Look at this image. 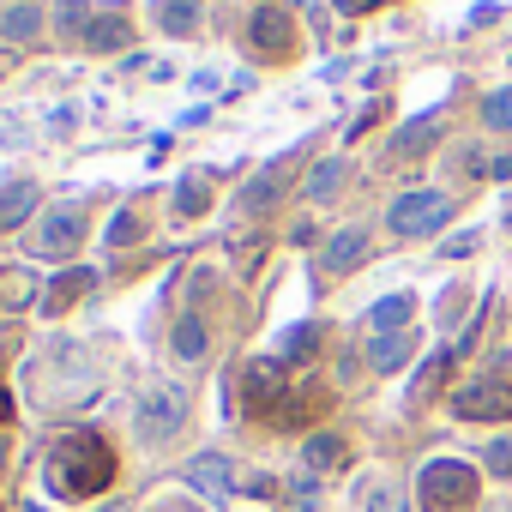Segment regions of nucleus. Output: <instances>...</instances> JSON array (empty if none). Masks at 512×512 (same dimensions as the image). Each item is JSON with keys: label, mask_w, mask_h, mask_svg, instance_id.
<instances>
[{"label": "nucleus", "mask_w": 512, "mask_h": 512, "mask_svg": "<svg viewBox=\"0 0 512 512\" xmlns=\"http://www.w3.org/2000/svg\"><path fill=\"white\" fill-rule=\"evenodd\" d=\"M241 386H247V410H272L284 398V362H253Z\"/></svg>", "instance_id": "8"}, {"label": "nucleus", "mask_w": 512, "mask_h": 512, "mask_svg": "<svg viewBox=\"0 0 512 512\" xmlns=\"http://www.w3.org/2000/svg\"><path fill=\"white\" fill-rule=\"evenodd\" d=\"M416 500H422V512H470L476 506V464L428 458L416 476Z\"/></svg>", "instance_id": "2"}, {"label": "nucleus", "mask_w": 512, "mask_h": 512, "mask_svg": "<svg viewBox=\"0 0 512 512\" xmlns=\"http://www.w3.org/2000/svg\"><path fill=\"white\" fill-rule=\"evenodd\" d=\"M7 416H13V398H7V392H0V422H7Z\"/></svg>", "instance_id": "30"}, {"label": "nucleus", "mask_w": 512, "mask_h": 512, "mask_svg": "<svg viewBox=\"0 0 512 512\" xmlns=\"http://www.w3.org/2000/svg\"><path fill=\"white\" fill-rule=\"evenodd\" d=\"M446 217H452V199H446V193H434V187H416V193L392 199V211H386L392 235H428V229H440Z\"/></svg>", "instance_id": "4"}, {"label": "nucleus", "mask_w": 512, "mask_h": 512, "mask_svg": "<svg viewBox=\"0 0 512 512\" xmlns=\"http://www.w3.org/2000/svg\"><path fill=\"white\" fill-rule=\"evenodd\" d=\"M302 464H308L314 476H320V470H338V464H344V440H338V434H308Z\"/></svg>", "instance_id": "18"}, {"label": "nucleus", "mask_w": 512, "mask_h": 512, "mask_svg": "<svg viewBox=\"0 0 512 512\" xmlns=\"http://www.w3.org/2000/svg\"><path fill=\"white\" fill-rule=\"evenodd\" d=\"M452 410L464 416V422H506L512 416V380L494 368V374H476L470 386H458L452 392Z\"/></svg>", "instance_id": "3"}, {"label": "nucleus", "mask_w": 512, "mask_h": 512, "mask_svg": "<svg viewBox=\"0 0 512 512\" xmlns=\"http://www.w3.org/2000/svg\"><path fill=\"white\" fill-rule=\"evenodd\" d=\"M344 181H350V163H344V157H326V163L308 169V187H302V193H308V199H332Z\"/></svg>", "instance_id": "16"}, {"label": "nucleus", "mask_w": 512, "mask_h": 512, "mask_svg": "<svg viewBox=\"0 0 512 512\" xmlns=\"http://www.w3.org/2000/svg\"><path fill=\"white\" fill-rule=\"evenodd\" d=\"M91 25V13L79 7V0H67V7H61V31H85Z\"/></svg>", "instance_id": "29"}, {"label": "nucleus", "mask_w": 512, "mask_h": 512, "mask_svg": "<svg viewBox=\"0 0 512 512\" xmlns=\"http://www.w3.org/2000/svg\"><path fill=\"white\" fill-rule=\"evenodd\" d=\"M410 332H380L374 344H368V368H380V374H392V368H404L410 362Z\"/></svg>", "instance_id": "13"}, {"label": "nucleus", "mask_w": 512, "mask_h": 512, "mask_svg": "<svg viewBox=\"0 0 512 512\" xmlns=\"http://www.w3.org/2000/svg\"><path fill=\"white\" fill-rule=\"evenodd\" d=\"M91 284H97V278H91L85 266H79V272H61V278L49 284V296H43V314H61V308H73V302H79Z\"/></svg>", "instance_id": "14"}, {"label": "nucleus", "mask_w": 512, "mask_h": 512, "mask_svg": "<svg viewBox=\"0 0 512 512\" xmlns=\"http://www.w3.org/2000/svg\"><path fill=\"white\" fill-rule=\"evenodd\" d=\"M193 25H199V7H193V0H163V31L187 37Z\"/></svg>", "instance_id": "23"}, {"label": "nucleus", "mask_w": 512, "mask_h": 512, "mask_svg": "<svg viewBox=\"0 0 512 512\" xmlns=\"http://www.w3.org/2000/svg\"><path fill=\"white\" fill-rule=\"evenodd\" d=\"M434 139H440V109H434V115H422V121H410V127H398V139H392V145L410 157V151H428Z\"/></svg>", "instance_id": "20"}, {"label": "nucleus", "mask_w": 512, "mask_h": 512, "mask_svg": "<svg viewBox=\"0 0 512 512\" xmlns=\"http://www.w3.org/2000/svg\"><path fill=\"white\" fill-rule=\"evenodd\" d=\"M187 482H193V488L223 494V488L235 482V464H229V458H217V452H205V458H193V464H187Z\"/></svg>", "instance_id": "15"}, {"label": "nucleus", "mask_w": 512, "mask_h": 512, "mask_svg": "<svg viewBox=\"0 0 512 512\" xmlns=\"http://www.w3.org/2000/svg\"><path fill=\"white\" fill-rule=\"evenodd\" d=\"M31 211H37V187H31V181L0 187V235H7V229H19Z\"/></svg>", "instance_id": "12"}, {"label": "nucleus", "mask_w": 512, "mask_h": 512, "mask_svg": "<svg viewBox=\"0 0 512 512\" xmlns=\"http://www.w3.org/2000/svg\"><path fill=\"white\" fill-rule=\"evenodd\" d=\"M169 344H175V356H181V362H199V356H205V344H211V338H205V320H199V314H181Z\"/></svg>", "instance_id": "17"}, {"label": "nucleus", "mask_w": 512, "mask_h": 512, "mask_svg": "<svg viewBox=\"0 0 512 512\" xmlns=\"http://www.w3.org/2000/svg\"><path fill=\"white\" fill-rule=\"evenodd\" d=\"M157 512H193V506H157Z\"/></svg>", "instance_id": "31"}, {"label": "nucleus", "mask_w": 512, "mask_h": 512, "mask_svg": "<svg viewBox=\"0 0 512 512\" xmlns=\"http://www.w3.org/2000/svg\"><path fill=\"white\" fill-rule=\"evenodd\" d=\"M109 241H115V247H127V241H139V211H121V217L109 223Z\"/></svg>", "instance_id": "28"}, {"label": "nucleus", "mask_w": 512, "mask_h": 512, "mask_svg": "<svg viewBox=\"0 0 512 512\" xmlns=\"http://www.w3.org/2000/svg\"><path fill=\"white\" fill-rule=\"evenodd\" d=\"M181 422H187V392H181V386H151V392L139 398V440L163 446Z\"/></svg>", "instance_id": "5"}, {"label": "nucleus", "mask_w": 512, "mask_h": 512, "mask_svg": "<svg viewBox=\"0 0 512 512\" xmlns=\"http://www.w3.org/2000/svg\"><path fill=\"white\" fill-rule=\"evenodd\" d=\"M79 235H85V205H61V211H49L37 223L31 253H37V260H67V253L79 247Z\"/></svg>", "instance_id": "6"}, {"label": "nucleus", "mask_w": 512, "mask_h": 512, "mask_svg": "<svg viewBox=\"0 0 512 512\" xmlns=\"http://www.w3.org/2000/svg\"><path fill=\"white\" fill-rule=\"evenodd\" d=\"M362 7H380V0H362Z\"/></svg>", "instance_id": "33"}, {"label": "nucleus", "mask_w": 512, "mask_h": 512, "mask_svg": "<svg viewBox=\"0 0 512 512\" xmlns=\"http://www.w3.org/2000/svg\"><path fill=\"white\" fill-rule=\"evenodd\" d=\"M482 121H488L494 133H512V85H506V91H494V97L482 103Z\"/></svg>", "instance_id": "24"}, {"label": "nucleus", "mask_w": 512, "mask_h": 512, "mask_svg": "<svg viewBox=\"0 0 512 512\" xmlns=\"http://www.w3.org/2000/svg\"><path fill=\"white\" fill-rule=\"evenodd\" d=\"M109 482H115V452L103 446V434L79 428V434L55 440V452H49V488H55L61 500H85V494H103Z\"/></svg>", "instance_id": "1"}, {"label": "nucleus", "mask_w": 512, "mask_h": 512, "mask_svg": "<svg viewBox=\"0 0 512 512\" xmlns=\"http://www.w3.org/2000/svg\"><path fill=\"white\" fill-rule=\"evenodd\" d=\"M362 260H368V229H338V235L326 241V253H320L326 272H356Z\"/></svg>", "instance_id": "9"}, {"label": "nucleus", "mask_w": 512, "mask_h": 512, "mask_svg": "<svg viewBox=\"0 0 512 512\" xmlns=\"http://www.w3.org/2000/svg\"><path fill=\"white\" fill-rule=\"evenodd\" d=\"M410 314H416V296H404V290H398V296L374 302V314H368V320H374V332H404V320H410Z\"/></svg>", "instance_id": "19"}, {"label": "nucleus", "mask_w": 512, "mask_h": 512, "mask_svg": "<svg viewBox=\"0 0 512 512\" xmlns=\"http://www.w3.org/2000/svg\"><path fill=\"white\" fill-rule=\"evenodd\" d=\"M488 476H512V434H500L488 446Z\"/></svg>", "instance_id": "27"}, {"label": "nucleus", "mask_w": 512, "mask_h": 512, "mask_svg": "<svg viewBox=\"0 0 512 512\" xmlns=\"http://www.w3.org/2000/svg\"><path fill=\"white\" fill-rule=\"evenodd\" d=\"M314 344H320V326H296V332H284V356H290V362L314 356Z\"/></svg>", "instance_id": "25"}, {"label": "nucleus", "mask_w": 512, "mask_h": 512, "mask_svg": "<svg viewBox=\"0 0 512 512\" xmlns=\"http://www.w3.org/2000/svg\"><path fill=\"white\" fill-rule=\"evenodd\" d=\"M103 512H127V506H103Z\"/></svg>", "instance_id": "32"}, {"label": "nucleus", "mask_w": 512, "mask_h": 512, "mask_svg": "<svg viewBox=\"0 0 512 512\" xmlns=\"http://www.w3.org/2000/svg\"><path fill=\"white\" fill-rule=\"evenodd\" d=\"M211 205V193H205V181H181V199H175V211L181 217H199Z\"/></svg>", "instance_id": "26"}, {"label": "nucleus", "mask_w": 512, "mask_h": 512, "mask_svg": "<svg viewBox=\"0 0 512 512\" xmlns=\"http://www.w3.org/2000/svg\"><path fill=\"white\" fill-rule=\"evenodd\" d=\"M0 31H7V43H31V37L43 31V13H37L31 0H25V7H13L7 19H0Z\"/></svg>", "instance_id": "22"}, {"label": "nucleus", "mask_w": 512, "mask_h": 512, "mask_svg": "<svg viewBox=\"0 0 512 512\" xmlns=\"http://www.w3.org/2000/svg\"><path fill=\"white\" fill-rule=\"evenodd\" d=\"M296 163H302V151H290V157H278V163H272V169H266L260 181H253V187H247V205H272V199H278V193L290 187V175H296Z\"/></svg>", "instance_id": "11"}, {"label": "nucleus", "mask_w": 512, "mask_h": 512, "mask_svg": "<svg viewBox=\"0 0 512 512\" xmlns=\"http://www.w3.org/2000/svg\"><path fill=\"white\" fill-rule=\"evenodd\" d=\"M253 49L272 55V61H290L296 55V25H290L284 7H260V13H253Z\"/></svg>", "instance_id": "7"}, {"label": "nucleus", "mask_w": 512, "mask_h": 512, "mask_svg": "<svg viewBox=\"0 0 512 512\" xmlns=\"http://www.w3.org/2000/svg\"><path fill=\"white\" fill-rule=\"evenodd\" d=\"M500 512H512V500H506V506H500Z\"/></svg>", "instance_id": "34"}, {"label": "nucleus", "mask_w": 512, "mask_h": 512, "mask_svg": "<svg viewBox=\"0 0 512 512\" xmlns=\"http://www.w3.org/2000/svg\"><path fill=\"white\" fill-rule=\"evenodd\" d=\"M362 506H368V512H404V488H398L392 476H374V482L362 488Z\"/></svg>", "instance_id": "21"}, {"label": "nucleus", "mask_w": 512, "mask_h": 512, "mask_svg": "<svg viewBox=\"0 0 512 512\" xmlns=\"http://www.w3.org/2000/svg\"><path fill=\"white\" fill-rule=\"evenodd\" d=\"M133 43V25H127V13H97L91 25H85V49H103V55H115V49H127Z\"/></svg>", "instance_id": "10"}]
</instances>
